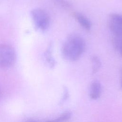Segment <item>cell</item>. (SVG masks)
<instances>
[{"instance_id": "6da1fadb", "label": "cell", "mask_w": 122, "mask_h": 122, "mask_svg": "<svg viewBox=\"0 0 122 122\" xmlns=\"http://www.w3.org/2000/svg\"><path fill=\"white\" fill-rule=\"evenodd\" d=\"M85 47L84 41L81 37L75 34L71 35L67 37L62 45V55L67 61H75L82 54Z\"/></svg>"}, {"instance_id": "7a4b0ae2", "label": "cell", "mask_w": 122, "mask_h": 122, "mask_svg": "<svg viewBox=\"0 0 122 122\" xmlns=\"http://www.w3.org/2000/svg\"><path fill=\"white\" fill-rule=\"evenodd\" d=\"M16 58L14 48L7 44H0V68H8L13 65Z\"/></svg>"}, {"instance_id": "3957f363", "label": "cell", "mask_w": 122, "mask_h": 122, "mask_svg": "<svg viewBox=\"0 0 122 122\" xmlns=\"http://www.w3.org/2000/svg\"><path fill=\"white\" fill-rule=\"evenodd\" d=\"M31 16L35 27L41 30L45 31L49 27L50 17L44 10L36 8L31 10Z\"/></svg>"}, {"instance_id": "277c9868", "label": "cell", "mask_w": 122, "mask_h": 122, "mask_svg": "<svg viewBox=\"0 0 122 122\" xmlns=\"http://www.w3.org/2000/svg\"><path fill=\"white\" fill-rule=\"evenodd\" d=\"M109 28L114 36L122 35V15L112 14L110 16Z\"/></svg>"}, {"instance_id": "5b68a950", "label": "cell", "mask_w": 122, "mask_h": 122, "mask_svg": "<svg viewBox=\"0 0 122 122\" xmlns=\"http://www.w3.org/2000/svg\"><path fill=\"white\" fill-rule=\"evenodd\" d=\"M102 93V85L98 81H93L90 85V96L93 100L100 98Z\"/></svg>"}, {"instance_id": "8992f818", "label": "cell", "mask_w": 122, "mask_h": 122, "mask_svg": "<svg viewBox=\"0 0 122 122\" xmlns=\"http://www.w3.org/2000/svg\"><path fill=\"white\" fill-rule=\"evenodd\" d=\"M74 16L78 22L85 29L90 30L92 27V24L90 21L83 14L79 12H75Z\"/></svg>"}, {"instance_id": "52a82bcc", "label": "cell", "mask_w": 122, "mask_h": 122, "mask_svg": "<svg viewBox=\"0 0 122 122\" xmlns=\"http://www.w3.org/2000/svg\"><path fill=\"white\" fill-rule=\"evenodd\" d=\"M51 45H50L48 48L45 51L44 56V59L45 60V61L46 62L49 67H50L51 68H53L54 67L56 62L51 54Z\"/></svg>"}, {"instance_id": "ba28073f", "label": "cell", "mask_w": 122, "mask_h": 122, "mask_svg": "<svg viewBox=\"0 0 122 122\" xmlns=\"http://www.w3.org/2000/svg\"><path fill=\"white\" fill-rule=\"evenodd\" d=\"M92 73L93 74H94L99 71L101 66V61L98 56H92Z\"/></svg>"}, {"instance_id": "9c48e42d", "label": "cell", "mask_w": 122, "mask_h": 122, "mask_svg": "<svg viewBox=\"0 0 122 122\" xmlns=\"http://www.w3.org/2000/svg\"><path fill=\"white\" fill-rule=\"evenodd\" d=\"M71 115L72 113L71 112L66 111L52 121L53 122H64L70 119L71 116Z\"/></svg>"}, {"instance_id": "30bf717a", "label": "cell", "mask_w": 122, "mask_h": 122, "mask_svg": "<svg viewBox=\"0 0 122 122\" xmlns=\"http://www.w3.org/2000/svg\"><path fill=\"white\" fill-rule=\"evenodd\" d=\"M69 96V92L68 90V89L66 87H64L63 89V95L62 97V98L61 99V102L63 103L65 101H66Z\"/></svg>"}, {"instance_id": "8fae6325", "label": "cell", "mask_w": 122, "mask_h": 122, "mask_svg": "<svg viewBox=\"0 0 122 122\" xmlns=\"http://www.w3.org/2000/svg\"><path fill=\"white\" fill-rule=\"evenodd\" d=\"M26 122H36L33 120H29L27 121Z\"/></svg>"}, {"instance_id": "7c38bea8", "label": "cell", "mask_w": 122, "mask_h": 122, "mask_svg": "<svg viewBox=\"0 0 122 122\" xmlns=\"http://www.w3.org/2000/svg\"><path fill=\"white\" fill-rule=\"evenodd\" d=\"M121 87L122 89V76H121Z\"/></svg>"}, {"instance_id": "4fadbf2b", "label": "cell", "mask_w": 122, "mask_h": 122, "mask_svg": "<svg viewBox=\"0 0 122 122\" xmlns=\"http://www.w3.org/2000/svg\"><path fill=\"white\" fill-rule=\"evenodd\" d=\"M0 95H1V91H0Z\"/></svg>"}, {"instance_id": "5bb4252c", "label": "cell", "mask_w": 122, "mask_h": 122, "mask_svg": "<svg viewBox=\"0 0 122 122\" xmlns=\"http://www.w3.org/2000/svg\"><path fill=\"white\" fill-rule=\"evenodd\" d=\"M53 122L52 121H49V122Z\"/></svg>"}]
</instances>
